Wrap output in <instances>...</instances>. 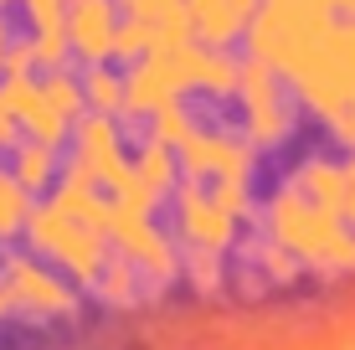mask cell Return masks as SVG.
Here are the masks:
<instances>
[{"mask_svg":"<svg viewBox=\"0 0 355 350\" xmlns=\"http://www.w3.org/2000/svg\"><path fill=\"white\" fill-rule=\"evenodd\" d=\"M268 232H273V243L284 247L293 263L329 268V273H355V227L340 211L309 207L293 186L273 196V207H268Z\"/></svg>","mask_w":355,"mask_h":350,"instance_id":"obj_1","label":"cell"},{"mask_svg":"<svg viewBox=\"0 0 355 350\" xmlns=\"http://www.w3.org/2000/svg\"><path fill=\"white\" fill-rule=\"evenodd\" d=\"M340 21L329 16L324 0H268L258 16L248 21V42H252V62L273 67V72H299L314 52L324 46V36Z\"/></svg>","mask_w":355,"mask_h":350,"instance_id":"obj_2","label":"cell"},{"mask_svg":"<svg viewBox=\"0 0 355 350\" xmlns=\"http://www.w3.org/2000/svg\"><path fill=\"white\" fill-rule=\"evenodd\" d=\"M293 93L324 124H340L355 108V21H340L320 52L293 72Z\"/></svg>","mask_w":355,"mask_h":350,"instance_id":"obj_3","label":"cell"},{"mask_svg":"<svg viewBox=\"0 0 355 350\" xmlns=\"http://www.w3.org/2000/svg\"><path fill=\"white\" fill-rule=\"evenodd\" d=\"M237 93H242V108H248V134L258 144H284L293 134V103L273 67L248 62L237 72Z\"/></svg>","mask_w":355,"mask_h":350,"instance_id":"obj_4","label":"cell"},{"mask_svg":"<svg viewBox=\"0 0 355 350\" xmlns=\"http://www.w3.org/2000/svg\"><path fill=\"white\" fill-rule=\"evenodd\" d=\"M180 232L201 252H222L237 237V211H227L211 191H186L180 196Z\"/></svg>","mask_w":355,"mask_h":350,"instance_id":"obj_5","label":"cell"},{"mask_svg":"<svg viewBox=\"0 0 355 350\" xmlns=\"http://www.w3.org/2000/svg\"><path fill=\"white\" fill-rule=\"evenodd\" d=\"M350 186H355V175H350V165H340V160H304L299 180H293V191H299L309 207H324V211H340V216L350 207Z\"/></svg>","mask_w":355,"mask_h":350,"instance_id":"obj_6","label":"cell"},{"mask_svg":"<svg viewBox=\"0 0 355 350\" xmlns=\"http://www.w3.org/2000/svg\"><path fill=\"white\" fill-rule=\"evenodd\" d=\"M186 16H191V26L201 31L206 42H232L237 31H248L252 0H191Z\"/></svg>","mask_w":355,"mask_h":350,"instance_id":"obj_7","label":"cell"},{"mask_svg":"<svg viewBox=\"0 0 355 350\" xmlns=\"http://www.w3.org/2000/svg\"><path fill=\"white\" fill-rule=\"evenodd\" d=\"M72 31H78V46H83L88 57L114 52V42H119L114 6H108V0H83V6H78V16H72Z\"/></svg>","mask_w":355,"mask_h":350,"instance_id":"obj_8","label":"cell"},{"mask_svg":"<svg viewBox=\"0 0 355 350\" xmlns=\"http://www.w3.org/2000/svg\"><path fill=\"white\" fill-rule=\"evenodd\" d=\"M335 134L345 139V144H350V155H355V108H350V114H345V119L335 124Z\"/></svg>","mask_w":355,"mask_h":350,"instance_id":"obj_9","label":"cell"}]
</instances>
